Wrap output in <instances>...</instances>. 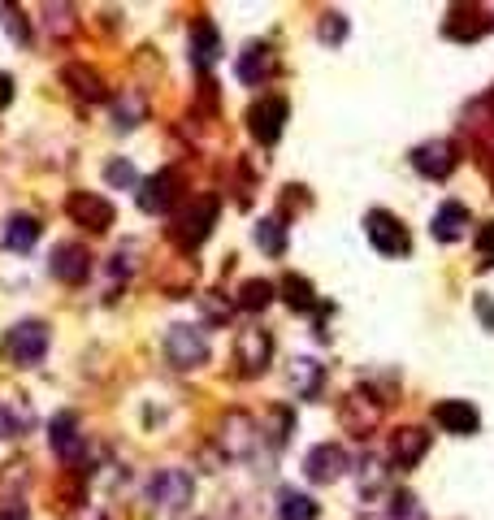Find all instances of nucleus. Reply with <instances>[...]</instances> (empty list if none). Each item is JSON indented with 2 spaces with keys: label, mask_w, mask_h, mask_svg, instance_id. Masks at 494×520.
<instances>
[{
  "label": "nucleus",
  "mask_w": 494,
  "mask_h": 520,
  "mask_svg": "<svg viewBox=\"0 0 494 520\" xmlns=\"http://www.w3.org/2000/svg\"><path fill=\"white\" fill-rule=\"evenodd\" d=\"M26 425H31V408H22V412L5 408V412H0V434H5V438H18Z\"/></svg>",
  "instance_id": "obj_34"
},
{
  "label": "nucleus",
  "mask_w": 494,
  "mask_h": 520,
  "mask_svg": "<svg viewBox=\"0 0 494 520\" xmlns=\"http://www.w3.org/2000/svg\"><path fill=\"white\" fill-rule=\"evenodd\" d=\"M434 421L447 429V434H477V425H481V412L473 408L468 399H442L434 403Z\"/></svg>",
  "instance_id": "obj_14"
},
{
  "label": "nucleus",
  "mask_w": 494,
  "mask_h": 520,
  "mask_svg": "<svg viewBox=\"0 0 494 520\" xmlns=\"http://www.w3.org/2000/svg\"><path fill=\"white\" fill-rule=\"evenodd\" d=\"M165 360L174 364V369H200V364H208V338H204V330H195V325H169V334H165Z\"/></svg>",
  "instance_id": "obj_1"
},
{
  "label": "nucleus",
  "mask_w": 494,
  "mask_h": 520,
  "mask_svg": "<svg viewBox=\"0 0 494 520\" xmlns=\"http://www.w3.org/2000/svg\"><path fill=\"white\" fill-rule=\"evenodd\" d=\"M490 100H494V96H490Z\"/></svg>",
  "instance_id": "obj_41"
},
{
  "label": "nucleus",
  "mask_w": 494,
  "mask_h": 520,
  "mask_svg": "<svg viewBox=\"0 0 494 520\" xmlns=\"http://www.w3.org/2000/svg\"><path fill=\"white\" fill-rule=\"evenodd\" d=\"M321 364L317 360H308V356H299V360H291V386H295V395L299 399H312L321 390Z\"/></svg>",
  "instance_id": "obj_24"
},
{
  "label": "nucleus",
  "mask_w": 494,
  "mask_h": 520,
  "mask_svg": "<svg viewBox=\"0 0 494 520\" xmlns=\"http://www.w3.org/2000/svg\"><path fill=\"white\" fill-rule=\"evenodd\" d=\"M269 299H273V282H265V278H247V282L239 286V308H243V312L269 308Z\"/></svg>",
  "instance_id": "obj_29"
},
{
  "label": "nucleus",
  "mask_w": 494,
  "mask_h": 520,
  "mask_svg": "<svg viewBox=\"0 0 494 520\" xmlns=\"http://www.w3.org/2000/svg\"><path fill=\"white\" fill-rule=\"evenodd\" d=\"M286 434H291V416H286V412L278 408V412H273V434H269V438H273V447H282Z\"/></svg>",
  "instance_id": "obj_39"
},
{
  "label": "nucleus",
  "mask_w": 494,
  "mask_h": 520,
  "mask_svg": "<svg viewBox=\"0 0 494 520\" xmlns=\"http://www.w3.org/2000/svg\"><path fill=\"white\" fill-rule=\"evenodd\" d=\"M0 18H5V31H9V39H18V44H31V26H26L22 9L0 5Z\"/></svg>",
  "instance_id": "obj_30"
},
{
  "label": "nucleus",
  "mask_w": 494,
  "mask_h": 520,
  "mask_svg": "<svg viewBox=\"0 0 494 520\" xmlns=\"http://www.w3.org/2000/svg\"><path fill=\"white\" fill-rule=\"evenodd\" d=\"M0 520H31L22 499H0Z\"/></svg>",
  "instance_id": "obj_37"
},
{
  "label": "nucleus",
  "mask_w": 494,
  "mask_h": 520,
  "mask_svg": "<svg viewBox=\"0 0 494 520\" xmlns=\"http://www.w3.org/2000/svg\"><path fill=\"white\" fill-rule=\"evenodd\" d=\"M191 65L195 70H213L217 65V57H221V31L213 22H195L191 26Z\"/></svg>",
  "instance_id": "obj_18"
},
{
  "label": "nucleus",
  "mask_w": 494,
  "mask_h": 520,
  "mask_svg": "<svg viewBox=\"0 0 494 520\" xmlns=\"http://www.w3.org/2000/svg\"><path fill=\"white\" fill-rule=\"evenodd\" d=\"M278 512H282V520H317V516H321V507L312 503V494L286 486V490L278 494Z\"/></svg>",
  "instance_id": "obj_25"
},
{
  "label": "nucleus",
  "mask_w": 494,
  "mask_h": 520,
  "mask_svg": "<svg viewBox=\"0 0 494 520\" xmlns=\"http://www.w3.org/2000/svg\"><path fill=\"white\" fill-rule=\"evenodd\" d=\"M447 39H460V44H473V39H481L490 31V18H481V9H451L447 18Z\"/></svg>",
  "instance_id": "obj_20"
},
{
  "label": "nucleus",
  "mask_w": 494,
  "mask_h": 520,
  "mask_svg": "<svg viewBox=\"0 0 494 520\" xmlns=\"http://www.w3.org/2000/svg\"><path fill=\"white\" fill-rule=\"evenodd\" d=\"M473 308H477V317H481V325L494 334V295H477L473 299Z\"/></svg>",
  "instance_id": "obj_36"
},
{
  "label": "nucleus",
  "mask_w": 494,
  "mask_h": 520,
  "mask_svg": "<svg viewBox=\"0 0 494 520\" xmlns=\"http://www.w3.org/2000/svg\"><path fill=\"white\" fill-rule=\"evenodd\" d=\"M191 494H195L191 473H182V468H161L148 486V499L161 507V512H182V507L191 503Z\"/></svg>",
  "instance_id": "obj_5"
},
{
  "label": "nucleus",
  "mask_w": 494,
  "mask_h": 520,
  "mask_svg": "<svg viewBox=\"0 0 494 520\" xmlns=\"http://www.w3.org/2000/svg\"><path fill=\"white\" fill-rule=\"evenodd\" d=\"M234 360H239V373H247V377L265 373L273 360V334L260 330V325L239 330V338H234Z\"/></svg>",
  "instance_id": "obj_4"
},
{
  "label": "nucleus",
  "mask_w": 494,
  "mask_h": 520,
  "mask_svg": "<svg viewBox=\"0 0 494 520\" xmlns=\"http://www.w3.org/2000/svg\"><path fill=\"white\" fill-rule=\"evenodd\" d=\"M221 291H208V295H200V304H204V312H208V321H230V299H217Z\"/></svg>",
  "instance_id": "obj_35"
},
{
  "label": "nucleus",
  "mask_w": 494,
  "mask_h": 520,
  "mask_svg": "<svg viewBox=\"0 0 494 520\" xmlns=\"http://www.w3.org/2000/svg\"><path fill=\"white\" fill-rule=\"evenodd\" d=\"M113 117H117V126H122V130L139 126L143 117H148V100H143L139 91H122V100L113 104Z\"/></svg>",
  "instance_id": "obj_27"
},
{
  "label": "nucleus",
  "mask_w": 494,
  "mask_h": 520,
  "mask_svg": "<svg viewBox=\"0 0 494 520\" xmlns=\"http://www.w3.org/2000/svg\"><path fill=\"white\" fill-rule=\"evenodd\" d=\"M217 208L221 200L217 195H200L187 213L178 217V226H174V243L182 247V252H191V247H200L208 239V230H213V221H217Z\"/></svg>",
  "instance_id": "obj_2"
},
{
  "label": "nucleus",
  "mask_w": 494,
  "mask_h": 520,
  "mask_svg": "<svg viewBox=\"0 0 494 520\" xmlns=\"http://www.w3.org/2000/svg\"><path fill=\"white\" fill-rule=\"evenodd\" d=\"M425 451H429V434L421 425H408V429H399V434L390 438V464L395 468H416Z\"/></svg>",
  "instance_id": "obj_17"
},
{
  "label": "nucleus",
  "mask_w": 494,
  "mask_h": 520,
  "mask_svg": "<svg viewBox=\"0 0 494 520\" xmlns=\"http://www.w3.org/2000/svg\"><path fill=\"white\" fill-rule=\"evenodd\" d=\"M39 234H44L39 217H31V213H13L9 226H5V247H9V252H31V247L39 243Z\"/></svg>",
  "instance_id": "obj_21"
},
{
  "label": "nucleus",
  "mask_w": 494,
  "mask_h": 520,
  "mask_svg": "<svg viewBox=\"0 0 494 520\" xmlns=\"http://www.w3.org/2000/svg\"><path fill=\"white\" fill-rule=\"evenodd\" d=\"M364 234H369V243L382 256H408L412 252V239H408V230H403V221L395 213H386V208H373V213L364 217Z\"/></svg>",
  "instance_id": "obj_3"
},
{
  "label": "nucleus",
  "mask_w": 494,
  "mask_h": 520,
  "mask_svg": "<svg viewBox=\"0 0 494 520\" xmlns=\"http://www.w3.org/2000/svg\"><path fill=\"white\" fill-rule=\"evenodd\" d=\"M317 35L325 39V44H343V39H347V18H343V13H325L321 26H317Z\"/></svg>",
  "instance_id": "obj_31"
},
{
  "label": "nucleus",
  "mask_w": 494,
  "mask_h": 520,
  "mask_svg": "<svg viewBox=\"0 0 494 520\" xmlns=\"http://www.w3.org/2000/svg\"><path fill=\"white\" fill-rule=\"evenodd\" d=\"M65 213H70L78 226H87L91 234H104L113 226V204L96 191H74L70 200H65Z\"/></svg>",
  "instance_id": "obj_8"
},
{
  "label": "nucleus",
  "mask_w": 494,
  "mask_h": 520,
  "mask_svg": "<svg viewBox=\"0 0 494 520\" xmlns=\"http://www.w3.org/2000/svg\"><path fill=\"white\" fill-rule=\"evenodd\" d=\"M338 416H343V425L351 429V434L364 438L377 421H382V403H377L369 390H351V395L343 399V412H338Z\"/></svg>",
  "instance_id": "obj_12"
},
{
  "label": "nucleus",
  "mask_w": 494,
  "mask_h": 520,
  "mask_svg": "<svg viewBox=\"0 0 494 520\" xmlns=\"http://www.w3.org/2000/svg\"><path fill=\"white\" fill-rule=\"evenodd\" d=\"M178 169H161V174H152L148 182L139 187V208L143 213H169L178 200Z\"/></svg>",
  "instance_id": "obj_11"
},
{
  "label": "nucleus",
  "mask_w": 494,
  "mask_h": 520,
  "mask_svg": "<svg viewBox=\"0 0 494 520\" xmlns=\"http://www.w3.org/2000/svg\"><path fill=\"white\" fill-rule=\"evenodd\" d=\"M48 325L44 321H18L9 330L5 338V347H9V356L18 360V364H39L44 360V351H48Z\"/></svg>",
  "instance_id": "obj_6"
},
{
  "label": "nucleus",
  "mask_w": 494,
  "mask_h": 520,
  "mask_svg": "<svg viewBox=\"0 0 494 520\" xmlns=\"http://www.w3.org/2000/svg\"><path fill=\"white\" fill-rule=\"evenodd\" d=\"M9 104H13V78L0 70V109H9Z\"/></svg>",
  "instance_id": "obj_40"
},
{
  "label": "nucleus",
  "mask_w": 494,
  "mask_h": 520,
  "mask_svg": "<svg viewBox=\"0 0 494 520\" xmlns=\"http://www.w3.org/2000/svg\"><path fill=\"white\" fill-rule=\"evenodd\" d=\"M477 265L481 269H494V221L477 230Z\"/></svg>",
  "instance_id": "obj_33"
},
{
  "label": "nucleus",
  "mask_w": 494,
  "mask_h": 520,
  "mask_svg": "<svg viewBox=\"0 0 494 520\" xmlns=\"http://www.w3.org/2000/svg\"><path fill=\"white\" fill-rule=\"evenodd\" d=\"M468 226H473V217H468V208L460 200H447L434 213V221H429V230H434L438 243H460L468 234Z\"/></svg>",
  "instance_id": "obj_16"
},
{
  "label": "nucleus",
  "mask_w": 494,
  "mask_h": 520,
  "mask_svg": "<svg viewBox=\"0 0 494 520\" xmlns=\"http://www.w3.org/2000/svg\"><path fill=\"white\" fill-rule=\"evenodd\" d=\"M278 291H282V299H286V304H291L295 312H321V299H317V291H312V282L299 278V273H286Z\"/></svg>",
  "instance_id": "obj_22"
},
{
  "label": "nucleus",
  "mask_w": 494,
  "mask_h": 520,
  "mask_svg": "<svg viewBox=\"0 0 494 520\" xmlns=\"http://www.w3.org/2000/svg\"><path fill=\"white\" fill-rule=\"evenodd\" d=\"M247 122H252V135L260 143H278L282 139V126H286V100L282 96H265L260 104H252Z\"/></svg>",
  "instance_id": "obj_13"
},
{
  "label": "nucleus",
  "mask_w": 494,
  "mask_h": 520,
  "mask_svg": "<svg viewBox=\"0 0 494 520\" xmlns=\"http://www.w3.org/2000/svg\"><path fill=\"white\" fill-rule=\"evenodd\" d=\"M273 48L269 44H247L239 52V65H234V74H239V83L247 87H260V83H269V74H273Z\"/></svg>",
  "instance_id": "obj_15"
},
{
  "label": "nucleus",
  "mask_w": 494,
  "mask_h": 520,
  "mask_svg": "<svg viewBox=\"0 0 494 520\" xmlns=\"http://www.w3.org/2000/svg\"><path fill=\"white\" fill-rule=\"evenodd\" d=\"M382 486V468H377V460H364L360 468V490H377Z\"/></svg>",
  "instance_id": "obj_38"
},
{
  "label": "nucleus",
  "mask_w": 494,
  "mask_h": 520,
  "mask_svg": "<svg viewBox=\"0 0 494 520\" xmlns=\"http://www.w3.org/2000/svg\"><path fill=\"white\" fill-rule=\"evenodd\" d=\"M61 78L74 87V96H83V100H104L109 91H104V78L96 70H87V65H65Z\"/></svg>",
  "instance_id": "obj_23"
},
{
  "label": "nucleus",
  "mask_w": 494,
  "mask_h": 520,
  "mask_svg": "<svg viewBox=\"0 0 494 520\" xmlns=\"http://www.w3.org/2000/svg\"><path fill=\"white\" fill-rule=\"evenodd\" d=\"M455 165H460V156H455L451 139H425L412 148V169L425 178H447Z\"/></svg>",
  "instance_id": "obj_7"
},
{
  "label": "nucleus",
  "mask_w": 494,
  "mask_h": 520,
  "mask_svg": "<svg viewBox=\"0 0 494 520\" xmlns=\"http://www.w3.org/2000/svg\"><path fill=\"white\" fill-rule=\"evenodd\" d=\"M104 182H109V187H135V165L130 161H109L104 165Z\"/></svg>",
  "instance_id": "obj_32"
},
{
  "label": "nucleus",
  "mask_w": 494,
  "mask_h": 520,
  "mask_svg": "<svg viewBox=\"0 0 494 520\" xmlns=\"http://www.w3.org/2000/svg\"><path fill=\"white\" fill-rule=\"evenodd\" d=\"M304 473L308 481H317V486H330L347 473V451L338 447V442H317L308 455H304Z\"/></svg>",
  "instance_id": "obj_10"
},
{
  "label": "nucleus",
  "mask_w": 494,
  "mask_h": 520,
  "mask_svg": "<svg viewBox=\"0 0 494 520\" xmlns=\"http://www.w3.org/2000/svg\"><path fill=\"white\" fill-rule=\"evenodd\" d=\"M252 239H256V247H260L265 256H282V252H286V226H282L278 217H265V221H260V226L252 230Z\"/></svg>",
  "instance_id": "obj_26"
},
{
  "label": "nucleus",
  "mask_w": 494,
  "mask_h": 520,
  "mask_svg": "<svg viewBox=\"0 0 494 520\" xmlns=\"http://www.w3.org/2000/svg\"><path fill=\"white\" fill-rule=\"evenodd\" d=\"M48 442H52V451L65 455V460H74L78 451H83V434H78V416L74 412H57L52 416V425H48Z\"/></svg>",
  "instance_id": "obj_19"
},
{
  "label": "nucleus",
  "mask_w": 494,
  "mask_h": 520,
  "mask_svg": "<svg viewBox=\"0 0 494 520\" xmlns=\"http://www.w3.org/2000/svg\"><path fill=\"white\" fill-rule=\"evenodd\" d=\"M226 429H230V438H221V442H226L230 455H247V451H252V421H247L243 412H230L226 416Z\"/></svg>",
  "instance_id": "obj_28"
},
{
  "label": "nucleus",
  "mask_w": 494,
  "mask_h": 520,
  "mask_svg": "<svg viewBox=\"0 0 494 520\" xmlns=\"http://www.w3.org/2000/svg\"><path fill=\"white\" fill-rule=\"evenodd\" d=\"M48 273L57 282H65V286L87 282V273H91L87 247L83 243H57V247H52V256H48Z\"/></svg>",
  "instance_id": "obj_9"
}]
</instances>
